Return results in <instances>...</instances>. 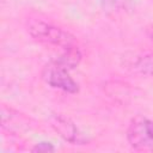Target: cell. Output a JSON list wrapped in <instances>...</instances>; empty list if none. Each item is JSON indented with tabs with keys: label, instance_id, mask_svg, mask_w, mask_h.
Segmentation results:
<instances>
[{
	"label": "cell",
	"instance_id": "1",
	"mask_svg": "<svg viewBox=\"0 0 153 153\" xmlns=\"http://www.w3.org/2000/svg\"><path fill=\"white\" fill-rule=\"evenodd\" d=\"M26 30L35 41L48 47L59 48L61 51L78 47V42L74 35L62 29L61 26L43 19L30 18L26 23Z\"/></svg>",
	"mask_w": 153,
	"mask_h": 153
},
{
	"label": "cell",
	"instance_id": "2",
	"mask_svg": "<svg viewBox=\"0 0 153 153\" xmlns=\"http://www.w3.org/2000/svg\"><path fill=\"white\" fill-rule=\"evenodd\" d=\"M71 71L72 69L68 66L55 59L45 65L42 71V78L49 86L54 88L67 93H76L79 91V85L71 76Z\"/></svg>",
	"mask_w": 153,
	"mask_h": 153
},
{
	"label": "cell",
	"instance_id": "3",
	"mask_svg": "<svg viewBox=\"0 0 153 153\" xmlns=\"http://www.w3.org/2000/svg\"><path fill=\"white\" fill-rule=\"evenodd\" d=\"M127 140L136 151L153 149V120L141 115L134 117L127 129Z\"/></svg>",
	"mask_w": 153,
	"mask_h": 153
},
{
	"label": "cell",
	"instance_id": "4",
	"mask_svg": "<svg viewBox=\"0 0 153 153\" xmlns=\"http://www.w3.org/2000/svg\"><path fill=\"white\" fill-rule=\"evenodd\" d=\"M49 122L53 129L71 145L82 146L88 143V137L68 116L62 114H53L49 118Z\"/></svg>",
	"mask_w": 153,
	"mask_h": 153
},
{
	"label": "cell",
	"instance_id": "5",
	"mask_svg": "<svg viewBox=\"0 0 153 153\" xmlns=\"http://www.w3.org/2000/svg\"><path fill=\"white\" fill-rule=\"evenodd\" d=\"M124 65L134 73L153 78V53H134L124 57Z\"/></svg>",
	"mask_w": 153,
	"mask_h": 153
},
{
	"label": "cell",
	"instance_id": "6",
	"mask_svg": "<svg viewBox=\"0 0 153 153\" xmlns=\"http://www.w3.org/2000/svg\"><path fill=\"white\" fill-rule=\"evenodd\" d=\"M1 121L2 128L12 133H22L30 127V120L25 115L6 106L1 108Z\"/></svg>",
	"mask_w": 153,
	"mask_h": 153
},
{
	"label": "cell",
	"instance_id": "7",
	"mask_svg": "<svg viewBox=\"0 0 153 153\" xmlns=\"http://www.w3.org/2000/svg\"><path fill=\"white\" fill-rule=\"evenodd\" d=\"M103 11L110 16L123 14L134 8V0H100Z\"/></svg>",
	"mask_w": 153,
	"mask_h": 153
},
{
	"label": "cell",
	"instance_id": "8",
	"mask_svg": "<svg viewBox=\"0 0 153 153\" xmlns=\"http://www.w3.org/2000/svg\"><path fill=\"white\" fill-rule=\"evenodd\" d=\"M55 147L50 142H38L32 147V152H38V153H47V152H53Z\"/></svg>",
	"mask_w": 153,
	"mask_h": 153
},
{
	"label": "cell",
	"instance_id": "9",
	"mask_svg": "<svg viewBox=\"0 0 153 153\" xmlns=\"http://www.w3.org/2000/svg\"><path fill=\"white\" fill-rule=\"evenodd\" d=\"M147 35L151 38V41L153 42V25H151V26L147 27Z\"/></svg>",
	"mask_w": 153,
	"mask_h": 153
}]
</instances>
